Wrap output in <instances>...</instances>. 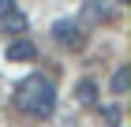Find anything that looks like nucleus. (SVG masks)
<instances>
[{
    "label": "nucleus",
    "instance_id": "nucleus-10",
    "mask_svg": "<svg viewBox=\"0 0 131 127\" xmlns=\"http://www.w3.org/2000/svg\"><path fill=\"white\" fill-rule=\"evenodd\" d=\"M120 4H124V0H120Z\"/></svg>",
    "mask_w": 131,
    "mask_h": 127
},
{
    "label": "nucleus",
    "instance_id": "nucleus-5",
    "mask_svg": "<svg viewBox=\"0 0 131 127\" xmlns=\"http://www.w3.org/2000/svg\"><path fill=\"white\" fill-rule=\"evenodd\" d=\"M75 97H79L82 105H94V101H97V82H94V78H82L79 86H75Z\"/></svg>",
    "mask_w": 131,
    "mask_h": 127
},
{
    "label": "nucleus",
    "instance_id": "nucleus-9",
    "mask_svg": "<svg viewBox=\"0 0 131 127\" xmlns=\"http://www.w3.org/2000/svg\"><path fill=\"white\" fill-rule=\"evenodd\" d=\"M8 8H15V0H0V11H8Z\"/></svg>",
    "mask_w": 131,
    "mask_h": 127
},
{
    "label": "nucleus",
    "instance_id": "nucleus-8",
    "mask_svg": "<svg viewBox=\"0 0 131 127\" xmlns=\"http://www.w3.org/2000/svg\"><path fill=\"white\" fill-rule=\"evenodd\" d=\"M101 120H105V127H120V108H116V105H105V108H101Z\"/></svg>",
    "mask_w": 131,
    "mask_h": 127
},
{
    "label": "nucleus",
    "instance_id": "nucleus-6",
    "mask_svg": "<svg viewBox=\"0 0 131 127\" xmlns=\"http://www.w3.org/2000/svg\"><path fill=\"white\" fill-rule=\"evenodd\" d=\"M82 19H86V22H105V19H109V11L101 8L97 0H86V4H82Z\"/></svg>",
    "mask_w": 131,
    "mask_h": 127
},
{
    "label": "nucleus",
    "instance_id": "nucleus-7",
    "mask_svg": "<svg viewBox=\"0 0 131 127\" xmlns=\"http://www.w3.org/2000/svg\"><path fill=\"white\" fill-rule=\"evenodd\" d=\"M127 82H131V71H127V64H120V67H116V75H112V94H116V97H124V94H127Z\"/></svg>",
    "mask_w": 131,
    "mask_h": 127
},
{
    "label": "nucleus",
    "instance_id": "nucleus-2",
    "mask_svg": "<svg viewBox=\"0 0 131 127\" xmlns=\"http://www.w3.org/2000/svg\"><path fill=\"white\" fill-rule=\"evenodd\" d=\"M52 38H56V45H64V49H82V45H86L82 26L71 22V19H56L52 22Z\"/></svg>",
    "mask_w": 131,
    "mask_h": 127
},
{
    "label": "nucleus",
    "instance_id": "nucleus-1",
    "mask_svg": "<svg viewBox=\"0 0 131 127\" xmlns=\"http://www.w3.org/2000/svg\"><path fill=\"white\" fill-rule=\"evenodd\" d=\"M15 108L19 112H26V116H52V108H56V82H52L49 75H41V71H34V75H26L15 86Z\"/></svg>",
    "mask_w": 131,
    "mask_h": 127
},
{
    "label": "nucleus",
    "instance_id": "nucleus-4",
    "mask_svg": "<svg viewBox=\"0 0 131 127\" xmlns=\"http://www.w3.org/2000/svg\"><path fill=\"white\" fill-rule=\"evenodd\" d=\"M0 30H4V34H23V30H26V15H23L19 8L0 11Z\"/></svg>",
    "mask_w": 131,
    "mask_h": 127
},
{
    "label": "nucleus",
    "instance_id": "nucleus-3",
    "mask_svg": "<svg viewBox=\"0 0 131 127\" xmlns=\"http://www.w3.org/2000/svg\"><path fill=\"white\" fill-rule=\"evenodd\" d=\"M34 56H38L34 41H26V38H15V41H8V60H11V64H26V60H34Z\"/></svg>",
    "mask_w": 131,
    "mask_h": 127
}]
</instances>
